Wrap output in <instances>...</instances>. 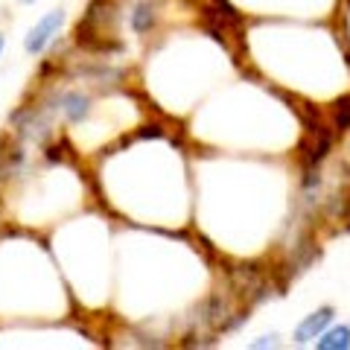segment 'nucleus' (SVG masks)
Segmentation results:
<instances>
[{
    "mask_svg": "<svg viewBox=\"0 0 350 350\" xmlns=\"http://www.w3.org/2000/svg\"><path fill=\"white\" fill-rule=\"evenodd\" d=\"M62 24H64V9H53V12H47L36 27L27 32L24 50L29 53V56H38V53H44V50L50 47V41L59 36Z\"/></svg>",
    "mask_w": 350,
    "mask_h": 350,
    "instance_id": "1",
    "label": "nucleus"
},
{
    "mask_svg": "<svg viewBox=\"0 0 350 350\" xmlns=\"http://www.w3.org/2000/svg\"><path fill=\"white\" fill-rule=\"evenodd\" d=\"M330 321H333V310L330 306H321V310H315L312 315H306V319L295 327V342L298 345H310V342H315L327 327H330Z\"/></svg>",
    "mask_w": 350,
    "mask_h": 350,
    "instance_id": "2",
    "label": "nucleus"
},
{
    "mask_svg": "<svg viewBox=\"0 0 350 350\" xmlns=\"http://www.w3.org/2000/svg\"><path fill=\"white\" fill-rule=\"evenodd\" d=\"M59 108L62 114L70 120V123H82V120L91 114V100L79 91H70V94H62L59 96Z\"/></svg>",
    "mask_w": 350,
    "mask_h": 350,
    "instance_id": "3",
    "label": "nucleus"
},
{
    "mask_svg": "<svg viewBox=\"0 0 350 350\" xmlns=\"http://www.w3.org/2000/svg\"><path fill=\"white\" fill-rule=\"evenodd\" d=\"M315 347L319 350H347L350 347V327H345V324L327 327V330L319 336Z\"/></svg>",
    "mask_w": 350,
    "mask_h": 350,
    "instance_id": "4",
    "label": "nucleus"
},
{
    "mask_svg": "<svg viewBox=\"0 0 350 350\" xmlns=\"http://www.w3.org/2000/svg\"><path fill=\"white\" fill-rule=\"evenodd\" d=\"M152 24H155L152 6H137L135 12H131V27H135V32H146Z\"/></svg>",
    "mask_w": 350,
    "mask_h": 350,
    "instance_id": "5",
    "label": "nucleus"
},
{
    "mask_svg": "<svg viewBox=\"0 0 350 350\" xmlns=\"http://www.w3.org/2000/svg\"><path fill=\"white\" fill-rule=\"evenodd\" d=\"M336 123H338V129L350 126V100L338 103V108H336Z\"/></svg>",
    "mask_w": 350,
    "mask_h": 350,
    "instance_id": "6",
    "label": "nucleus"
},
{
    "mask_svg": "<svg viewBox=\"0 0 350 350\" xmlns=\"http://www.w3.org/2000/svg\"><path fill=\"white\" fill-rule=\"evenodd\" d=\"M278 345V336H260L257 342H251V347H275Z\"/></svg>",
    "mask_w": 350,
    "mask_h": 350,
    "instance_id": "7",
    "label": "nucleus"
},
{
    "mask_svg": "<svg viewBox=\"0 0 350 350\" xmlns=\"http://www.w3.org/2000/svg\"><path fill=\"white\" fill-rule=\"evenodd\" d=\"M21 3H38V0H21Z\"/></svg>",
    "mask_w": 350,
    "mask_h": 350,
    "instance_id": "8",
    "label": "nucleus"
},
{
    "mask_svg": "<svg viewBox=\"0 0 350 350\" xmlns=\"http://www.w3.org/2000/svg\"><path fill=\"white\" fill-rule=\"evenodd\" d=\"M0 50H3V36H0Z\"/></svg>",
    "mask_w": 350,
    "mask_h": 350,
    "instance_id": "9",
    "label": "nucleus"
}]
</instances>
